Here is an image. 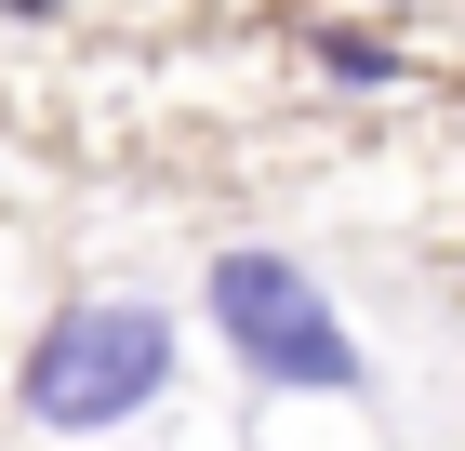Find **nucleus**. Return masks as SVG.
Returning <instances> with one entry per match:
<instances>
[{
	"label": "nucleus",
	"instance_id": "f257e3e1",
	"mask_svg": "<svg viewBox=\"0 0 465 451\" xmlns=\"http://www.w3.org/2000/svg\"><path fill=\"white\" fill-rule=\"evenodd\" d=\"M200 306H213L226 358H240L252 385H280V398H372V346L332 319V292L292 266V252L226 240L213 279H200Z\"/></svg>",
	"mask_w": 465,
	"mask_h": 451
},
{
	"label": "nucleus",
	"instance_id": "f03ea898",
	"mask_svg": "<svg viewBox=\"0 0 465 451\" xmlns=\"http://www.w3.org/2000/svg\"><path fill=\"white\" fill-rule=\"evenodd\" d=\"M160 385H173V319L134 306V292H94L27 346V425L94 438V425H134Z\"/></svg>",
	"mask_w": 465,
	"mask_h": 451
},
{
	"label": "nucleus",
	"instance_id": "7ed1b4c3",
	"mask_svg": "<svg viewBox=\"0 0 465 451\" xmlns=\"http://www.w3.org/2000/svg\"><path fill=\"white\" fill-rule=\"evenodd\" d=\"M306 67L332 80V93H399V40H372V27H306Z\"/></svg>",
	"mask_w": 465,
	"mask_h": 451
},
{
	"label": "nucleus",
	"instance_id": "20e7f679",
	"mask_svg": "<svg viewBox=\"0 0 465 451\" xmlns=\"http://www.w3.org/2000/svg\"><path fill=\"white\" fill-rule=\"evenodd\" d=\"M0 14H54V0H0Z\"/></svg>",
	"mask_w": 465,
	"mask_h": 451
}]
</instances>
